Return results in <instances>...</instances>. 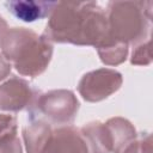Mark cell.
I'll return each mask as SVG.
<instances>
[{
    "mask_svg": "<svg viewBox=\"0 0 153 153\" xmlns=\"http://www.w3.org/2000/svg\"><path fill=\"white\" fill-rule=\"evenodd\" d=\"M111 39L139 44L149 39L152 23L151 1H111L105 11Z\"/></svg>",
    "mask_w": 153,
    "mask_h": 153,
    "instance_id": "3",
    "label": "cell"
},
{
    "mask_svg": "<svg viewBox=\"0 0 153 153\" xmlns=\"http://www.w3.org/2000/svg\"><path fill=\"white\" fill-rule=\"evenodd\" d=\"M0 153H23L17 134V118L0 114Z\"/></svg>",
    "mask_w": 153,
    "mask_h": 153,
    "instance_id": "11",
    "label": "cell"
},
{
    "mask_svg": "<svg viewBox=\"0 0 153 153\" xmlns=\"http://www.w3.org/2000/svg\"><path fill=\"white\" fill-rule=\"evenodd\" d=\"M79 102L69 90H53L39 94L30 109L31 118L41 114L54 124L68 126L78 114Z\"/></svg>",
    "mask_w": 153,
    "mask_h": 153,
    "instance_id": "4",
    "label": "cell"
},
{
    "mask_svg": "<svg viewBox=\"0 0 153 153\" xmlns=\"http://www.w3.org/2000/svg\"><path fill=\"white\" fill-rule=\"evenodd\" d=\"M38 93L30 84L18 76H12L0 85V109L4 111L17 112L31 109Z\"/></svg>",
    "mask_w": 153,
    "mask_h": 153,
    "instance_id": "6",
    "label": "cell"
},
{
    "mask_svg": "<svg viewBox=\"0 0 153 153\" xmlns=\"http://www.w3.org/2000/svg\"><path fill=\"white\" fill-rule=\"evenodd\" d=\"M128 44L110 39L105 44L97 48L98 55L103 63L108 66H117L126 61L128 56Z\"/></svg>",
    "mask_w": 153,
    "mask_h": 153,
    "instance_id": "13",
    "label": "cell"
},
{
    "mask_svg": "<svg viewBox=\"0 0 153 153\" xmlns=\"http://www.w3.org/2000/svg\"><path fill=\"white\" fill-rule=\"evenodd\" d=\"M122 74L115 69L99 68L86 73L79 81L78 91L87 102H100L115 93L122 85Z\"/></svg>",
    "mask_w": 153,
    "mask_h": 153,
    "instance_id": "5",
    "label": "cell"
},
{
    "mask_svg": "<svg viewBox=\"0 0 153 153\" xmlns=\"http://www.w3.org/2000/svg\"><path fill=\"white\" fill-rule=\"evenodd\" d=\"M8 31V26H7V23L4 20V18L0 16V44L6 35V32Z\"/></svg>",
    "mask_w": 153,
    "mask_h": 153,
    "instance_id": "17",
    "label": "cell"
},
{
    "mask_svg": "<svg viewBox=\"0 0 153 153\" xmlns=\"http://www.w3.org/2000/svg\"><path fill=\"white\" fill-rule=\"evenodd\" d=\"M53 129L49 122L35 120L23 128V137L27 153H43Z\"/></svg>",
    "mask_w": 153,
    "mask_h": 153,
    "instance_id": "10",
    "label": "cell"
},
{
    "mask_svg": "<svg viewBox=\"0 0 153 153\" xmlns=\"http://www.w3.org/2000/svg\"><path fill=\"white\" fill-rule=\"evenodd\" d=\"M104 126L111 153H122L133 141L136 140V130L126 118L112 117L108 120Z\"/></svg>",
    "mask_w": 153,
    "mask_h": 153,
    "instance_id": "8",
    "label": "cell"
},
{
    "mask_svg": "<svg viewBox=\"0 0 153 153\" xmlns=\"http://www.w3.org/2000/svg\"><path fill=\"white\" fill-rule=\"evenodd\" d=\"M122 153H152V137L149 134L133 141Z\"/></svg>",
    "mask_w": 153,
    "mask_h": 153,
    "instance_id": "15",
    "label": "cell"
},
{
    "mask_svg": "<svg viewBox=\"0 0 153 153\" xmlns=\"http://www.w3.org/2000/svg\"><path fill=\"white\" fill-rule=\"evenodd\" d=\"M43 153H90L80 130L73 126L53 129Z\"/></svg>",
    "mask_w": 153,
    "mask_h": 153,
    "instance_id": "7",
    "label": "cell"
},
{
    "mask_svg": "<svg viewBox=\"0 0 153 153\" xmlns=\"http://www.w3.org/2000/svg\"><path fill=\"white\" fill-rule=\"evenodd\" d=\"M55 4H56L55 1L17 0V1H7L5 5L16 18L25 23H32L37 19L49 17Z\"/></svg>",
    "mask_w": 153,
    "mask_h": 153,
    "instance_id": "9",
    "label": "cell"
},
{
    "mask_svg": "<svg viewBox=\"0 0 153 153\" xmlns=\"http://www.w3.org/2000/svg\"><path fill=\"white\" fill-rule=\"evenodd\" d=\"M84 136L88 152L91 153H111L105 126L102 122H90L80 129Z\"/></svg>",
    "mask_w": 153,
    "mask_h": 153,
    "instance_id": "12",
    "label": "cell"
},
{
    "mask_svg": "<svg viewBox=\"0 0 153 153\" xmlns=\"http://www.w3.org/2000/svg\"><path fill=\"white\" fill-rule=\"evenodd\" d=\"M11 72V63L0 54V80L5 79Z\"/></svg>",
    "mask_w": 153,
    "mask_h": 153,
    "instance_id": "16",
    "label": "cell"
},
{
    "mask_svg": "<svg viewBox=\"0 0 153 153\" xmlns=\"http://www.w3.org/2000/svg\"><path fill=\"white\" fill-rule=\"evenodd\" d=\"M149 44H151V39H147V41L141 42L135 45V48L133 49V53H131V57H130L131 65L146 66V65L151 63L152 57H151Z\"/></svg>",
    "mask_w": 153,
    "mask_h": 153,
    "instance_id": "14",
    "label": "cell"
},
{
    "mask_svg": "<svg viewBox=\"0 0 153 153\" xmlns=\"http://www.w3.org/2000/svg\"><path fill=\"white\" fill-rule=\"evenodd\" d=\"M0 48L2 56L19 74L31 78L47 69L53 55L51 42L25 27L8 29Z\"/></svg>",
    "mask_w": 153,
    "mask_h": 153,
    "instance_id": "2",
    "label": "cell"
},
{
    "mask_svg": "<svg viewBox=\"0 0 153 153\" xmlns=\"http://www.w3.org/2000/svg\"><path fill=\"white\" fill-rule=\"evenodd\" d=\"M43 36L49 42L98 48L110 39L106 13L93 1L56 2Z\"/></svg>",
    "mask_w": 153,
    "mask_h": 153,
    "instance_id": "1",
    "label": "cell"
}]
</instances>
